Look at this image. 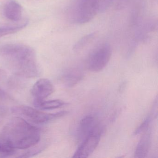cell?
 Segmentation results:
<instances>
[{
  "mask_svg": "<svg viewBox=\"0 0 158 158\" xmlns=\"http://www.w3.org/2000/svg\"><path fill=\"white\" fill-rule=\"evenodd\" d=\"M0 57L12 72L19 76L34 78L40 73L35 52L27 45H2L0 46Z\"/></svg>",
  "mask_w": 158,
  "mask_h": 158,
  "instance_id": "cell-1",
  "label": "cell"
},
{
  "mask_svg": "<svg viewBox=\"0 0 158 158\" xmlns=\"http://www.w3.org/2000/svg\"><path fill=\"white\" fill-rule=\"evenodd\" d=\"M0 139L14 149H27L40 141V130L23 118L14 117L4 126Z\"/></svg>",
  "mask_w": 158,
  "mask_h": 158,
  "instance_id": "cell-2",
  "label": "cell"
},
{
  "mask_svg": "<svg viewBox=\"0 0 158 158\" xmlns=\"http://www.w3.org/2000/svg\"><path fill=\"white\" fill-rule=\"evenodd\" d=\"M99 0H75L72 8V20L77 24L90 22L99 11Z\"/></svg>",
  "mask_w": 158,
  "mask_h": 158,
  "instance_id": "cell-3",
  "label": "cell"
},
{
  "mask_svg": "<svg viewBox=\"0 0 158 158\" xmlns=\"http://www.w3.org/2000/svg\"><path fill=\"white\" fill-rule=\"evenodd\" d=\"M12 110L14 113L26 117L35 123L38 124L47 123L64 116L68 113L65 111L55 113H47L39 109L27 106H16L13 108Z\"/></svg>",
  "mask_w": 158,
  "mask_h": 158,
  "instance_id": "cell-4",
  "label": "cell"
},
{
  "mask_svg": "<svg viewBox=\"0 0 158 158\" xmlns=\"http://www.w3.org/2000/svg\"><path fill=\"white\" fill-rule=\"evenodd\" d=\"M112 50L110 44L102 43L97 46L89 53L87 66L89 71L98 72L104 69L111 57Z\"/></svg>",
  "mask_w": 158,
  "mask_h": 158,
  "instance_id": "cell-5",
  "label": "cell"
},
{
  "mask_svg": "<svg viewBox=\"0 0 158 158\" xmlns=\"http://www.w3.org/2000/svg\"><path fill=\"white\" fill-rule=\"evenodd\" d=\"M102 134V130L99 126L81 141L73 158H85L91 155L99 143Z\"/></svg>",
  "mask_w": 158,
  "mask_h": 158,
  "instance_id": "cell-6",
  "label": "cell"
},
{
  "mask_svg": "<svg viewBox=\"0 0 158 158\" xmlns=\"http://www.w3.org/2000/svg\"><path fill=\"white\" fill-rule=\"evenodd\" d=\"M55 89L51 81L47 78H40L34 84L31 94L34 100H43L54 92Z\"/></svg>",
  "mask_w": 158,
  "mask_h": 158,
  "instance_id": "cell-7",
  "label": "cell"
},
{
  "mask_svg": "<svg viewBox=\"0 0 158 158\" xmlns=\"http://www.w3.org/2000/svg\"><path fill=\"white\" fill-rule=\"evenodd\" d=\"M99 127L94 116L90 115L85 116L80 121L77 131V136L78 140L82 141Z\"/></svg>",
  "mask_w": 158,
  "mask_h": 158,
  "instance_id": "cell-8",
  "label": "cell"
},
{
  "mask_svg": "<svg viewBox=\"0 0 158 158\" xmlns=\"http://www.w3.org/2000/svg\"><path fill=\"white\" fill-rule=\"evenodd\" d=\"M152 132L150 127L147 129L138 143L135 150V158H141L147 157L151 143Z\"/></svg>",
  "mask_w": 158,
  "mask_h": 158,
  "instance_id": "cell-9",
  "label": "cell"
},
{
  "mask_svg": "<svg viewBox=\"0 0 158 158\" xmlns=\"http://www.w3.org/2000/svg\"><path fill=\"white\" fill-rule=\"evenodd\" d=\"M84 73L78 68H72L66 70L61 76L62 82L67 87L74 86L82 80Z\"/></svg>",
  "mask_w": 158,
  "mask_h": 158,
  "instance_id": "cell-10",
  "label": "cell"
},
{
  "mask_svg": "<svg viewBox=\"0 0 158 158\" xmlns=\"http://www.w3.org/2000/svg\"><path fill=\"white\" fill-rule=\"evenodd\" d=\"M4 14L7 19L11 21H20L23 15V7L17 2L11 0L5 5Z\"/></svg>",
  "mask_w": 158,
  "mask_h": 158,
  "instance_id": "cell-11",
  "label": "cell"
},
{
  "mask_svg": "<svg viewBox=\"0 0 158 158\" xmlns=\"http://www.w3.org/2000/svg\"><path fill=\"white\" fill-rule=\"evenodd\" d=\"M66 102L60 99L51 100H34V105L40 110H51L61 108L66 105Z\"/></svg>",
  "mask_w": 158,
  "mask_h": 158,
  "instance_id": "cell-12",
  "label": "cell"
},
{
  "mask_svg": "<svg viewBox=\"0 0 158 158\" xmlns=\"http://www.w3.org/2000/svg\"><path fill=\"white\" fill-rule=\"evenodd\" d=\"M97 35V32H93L81 38L75 44L73 49L75 52H78L83 49L94 40Z\"/></svg>",
  "mask_w": 158,
  "mask_h": 158,
  "instance_id": "cell-13",
  "label": "cell"
},
{
  "mask_svg": "<svg viewBox=\"0 0 158 158\" xmlns=\"http://www.w3.org/2000/svg\"><path fill=\"white\" fill-rule=\"evenodd\" d=\"M28 24V22H25L22 24L15 26L2 27H0V38L11 34L17 33L21 31L26 27Z\"/></svg>",
  "mask_w": 158,
  "mask_h": 158,
  "instance_id": "cell-14",
  "label": "cell"
},
{
  "mask_svg": "<svg viewBox=\"0 0 158 158\" xmlns=\"http://www.w3.org/2000/svg\"><path fill=\"white\" fill-rule=\"evenodd\" d=\"M15 150L0 139V157H9L13 155L15 153Z\"/></svg>",
  "mask_w": 158,
  "mask_h": 158,
  "instance_id": "cell-15",
  "label": "cell"
},
{
  "mask_svg": "<svg viewBox=\"0 0 158 158\" xmlns=\"http://www.w3.org/2000/svg\"><path fill=\"white\" fill-rule=\"evenodd\" d=\"M152 115H148L134 132V135H136L143 133L148 129L150 125L152 120Z\"/></svg>",
  "mask_w": 158,
  "mask_h": 158,
  "instance_id": "cell-16",
  "label": "cell"
},
{
  "mask_svg": "<svg viewBox=\"0 0 158 158\" xmlns=\"http://www.w3.org/2000/svg\"><path fill=\"white\" fill-rule=\"evenodd\" d=\"M7 74L6 71L0 68V82L5 80L7 77Z\"/></svg>",
  "mask_w": 158,
  "mask_h": 158,
  "instance_id": "cell-17",
  "label": "cell"
}]
</instances>
